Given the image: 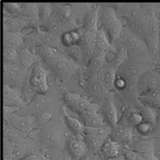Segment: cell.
Instances as JSON below:
<instances>
[{
	"label": "cell",
	"mask_w": 160,
	"mask_h": 160,
	"mask_svg": "<svg viewBox=\"0 0 160 160\" xmlns=\"http://www.w3.org/2000/svg\"><path fill=\"white\" fill-rule=\"evenodd\" d=\"M142 16L148 28L146 44L149 52L155 58H158L159 27L158 21L159 4L140 3Z\"/></svg>",
	"instance_id": "cell-1"
},
{
	"label": "cell",
	"mask_w": 160,
	"mask_h": 160,
	"mask_svg": "<svg viewBox=\"0 0 160 160\" xmlns=\"http://www.w3.org/2000/svg\"><path fill=\"white\" fill-rule=\"evenodd\" d=\"M118 41L126 46L130 58L153 57L149 52L147 44L143 40L136 36L125 25L122 36Z\"/></svg>",
	"instance_id": "cell-2"
},
{
	"label": "cell",
	"mask_w": 160,
	"mask_h": 160,
	"mask_svg": "<svg viewBox=\"0 0 160 160\" xmlns=\"http://www.w3.org/2000/svg\"><path fill=\"white\" fill-rule=\"evenodd\" d=\"M136 88L139 97L160 98V73L150 68L140 77Z\"/></svg>",
	"instance_id": "cell-3"
},
{
	"label": "cell",
	"mask_w": 160,
	"mask_h": 160,
	"mask_svg": "<svg viewBox=\"0 0 160 160\" xmlns=\"http://www.w3.org/2000/svg\"><path fill=\"white\" fill-rule=\"evenodd\" d=\"M112 128L109 125L98 127H85L82 137L87 144L88 149L93 153H99L102 145L110 136Z\"/></svg>",
	"instance_id": "cell-4"
},
{
	"label": "cell",
	"mask_w": 160,
	"mask_h": 160,
	"mask_svg": "<svg viewBox=\"0 0 160 160\" xmlns=\"http://www.w3.org/2000/svg\"><path fill=\"white\" fill-rule=\"evenodd\" d=\"M49 74L48 70L40 63L34 65L28 81H27L28 89L39 94L46 93L48 90V77Z\"/></svg>",
	"instance_id": "cell-5"
},
{
	"label": "cell",
	"mask_w": 160,
	"mask_h": 160,
	"mask_svg": "<svg viewBox=\"0 0 160 160\" xmlns=\"http://www.w3.org/2000/svg\"><path fill=\"white\" fill-rule=\"evenodd\" d=\"M3 84L14 88H17L22 84L28 71L22 67L19 63L3 62Z\"/></svg>",
	"instance_id": "cell-6"
},
{
	"label": "cell",
	"mask_w": 160,
	"mask_h": 160,
	"mask_svg": "<svg viewBox=\"0 0 160 160\" xmlns=\"http://www.w3.org/2000/svg\"><path fill=\"white\" fill-rule=\"evenodd\" d=\"M135 129L123 119H119L118 124L112 129L110 135L115 141L121 144L122 146L129 147L132 144L135 137Z\"/></svg>",
	"instance_id": "cell-7"
},
{
	"label": "cell",
	"mask_w": 160,
	"mask_h": 160,
	"mask_svg": "<svg viewBox=\"0 0 160 160\" xmlns=\"http://www.w3.org/2000/svg\"><path fill=\"white\" fill-rule=\"evenodd\" d=\"M3 122H6V125L17 131L25 134H30L38 125V119L33 116H21L14 113L3 119Z\"/></svg>",
	"instance_id": "cell-8"
},
{
	"label": "cell",
	"mask_w": 160,
	"mask_h": 160,
	"mask_svg": "<svg viewBox=\"0 0 160 160\" xmlns=\"http://www.w3.org/2000/svg\"><path fill=\"white\" fill-rule=\"evenodd\" d=\"M42 141L51 147L52 149H56L58 151H62L63 146L66 143L65 131L58 127L45 129L42 133Z\"/></svg>",
	"instance_id": "cell-9"
},
{
	"label": "cell",
	"mask_w": 160,
	"mask_h": 160,
	"mask_svg": "<svg viewBox=\"0 0 160 160\" xmlns=\"http://www.w3.org/2000/svg\"><path fill=\"white\" fill-rule=\"evenodd\" d=\"M99 106L98 104L91 103L83 112L79 114L85 125L89 127H98L107 125L102 115L99 113Z\"/></svg>",
	"instance_id": "cell-10"
},
{
	"label": "cell",
	"mask_w": 160,
	"mask_h": 160,
	"mask_svg": "<svg viewBox=\"0 0 160 160\" xmlns=\"http://www.w3.org/2000/svg\"><path fill=\"white\" fill-rule=\"evenodd\" d=\"M118 18L113 6L102 5L98 9V29H102L105 34L111 28Z\"/></svg>",
	"instance_id": "cell-11"
},
{
	"label": "cell",
	"mask_w": 160,
	"mask_h": 160,
	"mask_svg": "<svg viewBox=\"0 0 160 160\" xmlns=\"http://www.w3.org/2000/svg\"><path fill=\"white\" fill-rule=\"evenodd\" d=\"M102 115L105 122L112 128L116 126L119 121L118 110L111 94L108 93L103 100L102 105Z\"/></svg>",
	"instance_id": "cell-12"
},
{
	"label": "cell",
	"mask_w": 160,
	"mask_h": 160,
	"mask_svg": "<svg viewBox=\"0 0 160 160\" xmlns=\"http://www.w3.org/2000/svg\"><path fill=\"white\" fill-rule=\"evenodd\" d=\"M26 103L23 99L22 92L18 89L3 84V106H9L21 109Z\"/></svg>",
	"instance_id": "cell-13"
},
{
	"label": "cell",
	"mask_w": 160,
	"mask_h": 160,
	"mask_svg": "<svg viewBox=\"0 0 160 160\" xmlns=\"http://www.w3.org/2000/svg\"><path fill=\"white\" fill-rule=\"evenodd\" d=\"M63 101L70 109L79 114L83 112L91 103L89 100L82 97L80 94L70 92L68 90L63 91Z\"/></svg>",
	"instance_id": "cell-14"
},
{
	"label": "cell",
	"mask_w": 160,
	"mask_h": 160,
	"mask_svg": "<svg viewBox=\"0 0 160 160\" xmlns=\"http://www.w3.org/2000/svg\"><path fill=\"white\" fill-rule=\"evenodd\" d=\"M33 26L30 19L22 16L6 17L3 19V32H22L24 29Z\"/></svg>",
	"instance_id": "cell-15"
},
{
	"label": "cell",
	"mask_w": 160,
	"mask_h": 160,
	"mask_svg": "<svg viewBox=\"0 0 160 160\" xmlns=\"http://www.w3.org/2000/svg\"><path fill=\"white\" fill-rule=\"evenodd\" d=\"M127 147L139 153L143 156L156 153L154 149L153 138L152 137L135 136L132 144Z\"/></svg>",
	"instance_id": "cell-16"
},
{
	"label": "cell",
	"mask_w": 160,
	"mask_h": 160,
	"mask_svg": "<svg viewBox=\"0 0 160 160\" xmlns=\"http://www.w3.org/2000/svg\"><path fill=\"white\" fill-rule=\"evenodd\" d=\"M68 152L75 160H79L86 156L88 152V147L85 142L83 137L75 136L72 138L68 139Z\"/></svg>",
	"instance_id": "cell-17"
},
{
	"label": "cell",
	"mask_w": 160,
	"mask_h": 160,
	"mask_svg": "<svg viewBox=\"0 0 160 160\" xmlns=\"http://www.w3.org/2000/svg\"><path fill=\"white\" fill-rule=\"evenodd\" d=\"M116 71L110 64H105L96 73V77L108 91L114 90V81Z\"/></svg>",
	"instance_id": "cell-18"
},
{
	"label": "cell",
	"mask_w": 160,
	"mask_h": 160,
	"mask_svg": "<svg viewBox=\"0 0 160 160\" xmlns=\"http://www.w3.org/2000/svg\"><path fill=\"white\" fill-rule=\"evenodd\" d=\"M123 146L111 137H108L100 149L99 155L102 159L118 157L122 154Z\"/></svg>",
	"instance_id": "cell-19"
},
{
	"label": "cell",
	"mask_w": 160,
	"mask_h": 160,
	"mask_svg": "<svg viewBox=\"0 0 160 160\" xmlns=\"http://www.w3.org/2000/svg\"><path fill=\"white\" fill-rule=\"evenodd\" d=\"M24 45L25 37L22 32H3V48H11L19 51L24 48Z\"/></svg>",
	"instance_id": "cell-20"
},
{
	"label": "cell",
	"mask_w": 160,
	"mask_h": 160,
	"mask_svg": "<svg viewBox=\"0 0 160 160\" xmlns=\"http://www.w3.org/2000/svg\"><path fill=\"white\" fill-rule=\"evenodd\" d=\"M18 51L19 63L25 69L28 70L34 65L39 63L40 58L30 49L24 47Z\"/></svg>",
	"instance_id": "cell-21"
},
{
	"label": "cell",
	"mask_w": 160,
	"mask_h": 160,
	"mask_svg": "<svg viewBox=\"0 0 160 160\" xmlns=\"http://www.w3.org/2000/svg\"><path fill=\"white\" fill-rule=\"evenodd\" d=\"M62 112L64 117L65 122L69 128L70 131L74 134V136L82 137L86 125L77 118L70 115L64 107L62 108Z\"/></svg>",
	"instance_id": "cell-22"
},
{
	"label": "cell",
	"mask_w": 160,
	"mask_h": 160,
	"mask_svg": "<svg viewBox=\"0 0 160 160\" xmlns=\"http://www.w3.org/2000/svg\"><path fill=\"white\" fill-rule=\"evenodd\" d=\"M80 40H81V30H78V29H72L65 32L61 36V42L65 48L79 44Z\"/></svg>",
	"instance_id": "cell-23"
},
{
	"label": "cell",
	"mask_w": 160,
	"mask_h": 160,
	"mask_svg": "<svg viewBox=\"0 0 160 160\" xmlns=\"http://www.w3.org/2000/svg\"><path fill=\"white\" fill-rule=\"evenodd\" d=\"M74 64L76 63L72 62L67 58L59 56L56 62L55 63L54 67L59 74L66 77L69 74H71L73 72L75 67L76 66V64L74 65Z\"/></svg>",
	"instance_id": "cell-24"
},
{
	"label": "cell",
	"mask_w": 160,
	"mask_h": 160,
	"mask_svg": "<svg viewBox=\"0 0 160 160\" xmlns=\"http://www.w3.org/2000/svg\"><path fill=\"white\" fill-rule=\"evenodd\" d=\"M136 108H137L139 113H141L143 121L151 123L154 125H156L158 117V109L143 105L139 101H138L136 104Z\"/></svg>",
	"instance_id": "cell-25"
},
{
	"label": "cell",
	"mask_w": 160,
	"mask_h": 160,
	"mask_svg": "<svg viewBox=\"0 0 160 160\" xmlns=\"http://www.w3.org/2000/svg\"><path fill=\"white\" fill-rule=\"evenodd\" d=\"M98 9L99 6L96 9H91L85 17L84 28L98 29Z\"/></svg>",
	"instance_id": "cell-26"
},
{
	"label": "cell",
	"mask_w": 160,
	"mask_h": 160,
	"mask_svg": "<svg viewBox=\"0 0 160 160\" xmlns=\"http://www.w3.org/2000/svg\"><path fill=\"white\" fill-rule=\"evenodd\" d=\"M42 58L48 63L54 65L59 58V52L58 49L52 46H45L42 48Z\"/></svg>",
	"instance_id": "cell-27"
},
{
	"label": "cell",
	"mask_w": 160,
	"mask_h": 160,
	"mask_svg": "<svg viewBox=\"0 0 160 160\" xmlns=\"http://www.w3.org/2000/svg\"><path fill=\"white\" fill-rule=\"evenodd\" d=\"M47 35L41 32H36L35 33H31L25 38V44L28 42V45L29 47H35L39 46L47 38Z\"/></svg>",
	"instance_id": "cell-28"
},
{
	"label": "cell",
	"mask_w": 160,
	"mask_h": 160,
	"mask_svg": "<svg viewBox=\"0 0 160 160\" xmlns=\"http://www.w3.org/2000/svg\"><path fill=\"white\" fill-rule=\"evenodd\" d=\"M155 125L148 121H142L135 128V130L140 137H152L154 131Z\"/></svg>",
	"instance_id": "cell-29"
},
{
	"label": "cell",
	"mask_w": 160,
	"mask_h": 160,
	"mask_svg": "<svg viewBox=\"0 0 160 160\" xmlns=\"http://www.w3.org/2000/svg\"><path fill=\"white\" fill-rule=\"evenodd\" d=\"M3 62L9 64L19 63V51L11 48H3Z\"/></svg>",
	"instance_id": "cell-30"
},
{
	"label": "cell",
	"mask_w": 160,
	"mask_h": 160,
	"mask_svg": "<svg viewBox=\"0 0 160 160\" xmlns=\"http://www.w3.org/2000/svg\"><path fill=\"white\" fill-rule=\"evenodd\" d=\"M82 47L79 46V44L74 45V46H70L66 48V52L69 55L75 62H81L83 59V50Z\"/></svg>",
	"instance_id": "cell-31"
},
{
	"label": "cell",
	"mask_w": 160,
	"mask_h": 160,
	"mask_svg": "<svg viewBox=\"0 0 160 160\" xmlns=\"http://www.w3.org/2000/svg\"><path fill=\"white\" fill-rule=\"evenodd\" d=\"M52 13V8L50 4L43 3L39 5V17L40 21H48Z\"/></svg>",
	"instance_id": "cell-32"
},
{
	"label": "cell",
	"mask_w": 160,
	"mask_h": 160,
	"mask_svg": "<svg viewBox=\"0 0 160 160\" xmlns=\"http://www.w3.org/2000/svg\"><path fill=\"white\" fill-rule=\"evenodd\" d=\"M129 87V83L127 80L122 75L116 73L114 81V89L118 92L123 93V91H128Z\"/></svg>",
	"instance_id": "cell-33"
},
{
	"label": "cell",
	"mask_w": 160,
	"mask_h": 160,
	"mask_svg": "<svg viewBox=\"0 0 160 160\" xmlns=\"http://www.w3.org/2000/svg\"><path fill=\"white\" fill-rule=\"evenodd\" d=\"M49 103V100L45 97H39L35 99L34 101H32L31 107L32 110L35 111H42L43 108L46 107Z\"/></svg>",
	"instance_id": "cell-34"
},
{
	"label": "cell",
	"mask_w": 160,
	"mask_h": 160,
	"mask_svg": "<svg viewBox=\"0 0 160 160\" xmlns=\"http://www.w3.org/2000/svg\"><path fill=\"white\" fill-rule=\"evenodd\" d=\"M122 155L125 160H146L141 154L133 151L127 147L123 146Z\"/></svg>",
	"instance_id": "cell-35"
},
{
	"label": "cell",
	"mask_w": 160,
	"mask_h": 160,
	"mask_svg": "<svg viewBox=\"0 0 160 160\" xmlns=\"http://www.w3.org/2000/svg\"><path fill=\"white\" fill-rule=\"evenodd\" d=\"M152 138L158 139L160 141V107L158 109V117H157V121L155 125V129L154 131L152 134Z\"/></svg>",
	"instance_id": "cell-36"
},
{
	"label": "cell",
	"mask_w": 160,
	"mask_h": 160,
	"mask_svg": "<svg viewBox=\"0 0 160 160\" xmlns=\"http://www.w3.org/2000/svg\"><path fill=\"white\" fill-rule=\"evenodd\" d=\"M52 160H75L69 152H59V155H55L52 157H49Z\"/></svg>",
	"instance_id": "cell-37"
},
{
	"label": "cell",
	"mask_w": 160,
	"mask_h": 160,
	"mask_svg": "<svg viewBox=\"0 0 160 160\" xmlns=\"http://www.w3.org/2000/svg\"><path fill=\"white\" fill-rule=\"evenodd\" d=\"M44 155L40 153H28L19 160H43Z\"/></svg>",
	"instance_id": "cell-38"
},
{
	"label": "cell",
	"mask_w": 160,
	"mask_h": 160,
	"mask_svg": "<svg viewBox=\"0 0 160 160\" xmlns=\"http://www.w3.org/2000/svg\"><path fill=\"white\" fill-rule=\"evenodd\" d=\"M20 108L14 107H9V106H3V119L8 118L9 116L12 114H14L15 112L19 111Z\"/></svg>",
	"instance_id": "cell-39"
},
{
	"label": "cell",
	"mask_w": 160,
	"mask_h": 160,
	"mask_svg": "<svg viewBox=\"0 0 160 160\" xmlns=\"http://www.w3.org/2000/svg\"><path fill=\"white\" fill-rule=\"evenodd\" d=\"M102 160H125L124 157L123 155H120V156L116 157H113V158H110V159H102Z\"/></svg>",
	"instance_id": "cell-40"
},
{
	"label": "cell",
	"mask_w": 160,
	"mask_h": 160,
	"mask_svg": "<svg viewBox=\"0 0 160 160\" xmlns=\"http://www.w3.org/2000/svg\"><path fill=\"white\" fill-rule=\"evenodd\" d=\"M79 160H91V159H90V157H89V156H88V155H86V156H83V157H82L81 159H79Z\"/></svg>",
	"instance_id": "cell-41"
},
{
	"label": "cell",
	"mask_w": 160,
	"mask_h": 160,
	"mask_svg": "<svg viewBox=\"0 0 160 160\" xmlns=\"http://www.w3.org/2000/svg\"><path fill=\"white\" fill-rule=\"evenodd\" d=\"M158 21L160 22V4H159V13H158Z\"/></svg>",
	"instance_id": "cell-42"
},
{
	"label": "cell",
	"mask_w": 160,
	"mask_h": 160,
	"mask_svg": "<svg viewBox=\"0 0 160 160\" xmlns=\"http://www.w3.org/2000/svg\"><path fill=\"white\" fill-rule=\"evenodd\" d=\"M43 160H52L49 157L46 156V155H44V157H43Z\"/></svg>",
	"instance_id": "cell-43"
},
{
	"label": "cell",
	"mask_w": 160,
	"mask_h": 160,
	"mask_svg": "<svg viewBox=\"0 0 160 160\" xmlns=\"http://www.w3.org/2000/svg\"><path fill=\"white\" fill-rule=\"evenodd\" d=\"M159 46H160V22H159Z\"/></svg>",
	"instance_id": "cell-44"
},
{
	"label": "cell",
	"mask_w": 160,
	"mask_h": 160,
	"mask_svg": "<svg viewBox=\"0 0 160 160\" xmlns=\"http://www.w3.org/2000/svg\"><path fill=\"white\" fill-rule=\"evenodd\" d=\"M156 156L158 157V158L159 159V160H160V152H156Z\"/></svg>",
	"instance_id": "cell-45"
},
{
	"label": "cell",
	"mask_w": 160,
	"mask_h": 160,
	"mask_svg": "<svg viewBox=\"0 0 160 160\" xmlns=\"http://www.w3.org/2000/svg\"><path fill=\"white\" fill-rule=\"evenodd\" d=\"M158 58L160 60V46H159V49H158Z\"/></svg>",
	"instance_id": "cell-46"
},
{
	"label": "cell",
	"mask_w": 160,
	"mask_h": 160,
	"mask_svg": "<svg viewBox=\"0 0 160 160\" xmlns=\"http://www.w3.org/2000/svg\"><path fill=\"white\" fill-rule=\"evenodd\" d=\"M159 73H160V71H159Z\"/></svg>",
	"instance_id": "cell-47"
}]
</instances>
